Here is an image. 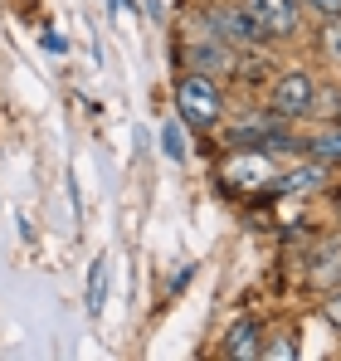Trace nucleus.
<instances>
[{
  "instance_id": "f3484780",
  "label": "nucleus",
  "mask_w": 341,
  "mask_h": 361,
  "mask_svg": "<svg viewBox=\"0 0 341 361\" xmlns=\"http://www.w3.org/2000/svg\"><path fill=\"white\" fill-rule=\"evenodd\" d=\"M39 44H44L49 54H68V39H63V35H54V30H49V35H44Z\"/></svg>"
},
{
  "instance_id": "f03ea898",
  "label": "nucleus",
  "mask_w": 341,
  "mask_h": 361,
  "mask_svg": "<svg viewBox=\"0 0 341 361\" xmlns=\"http://www.w3.org/2000/svg\"><path fill=\"white\" fill-rule=\"evenodd\" d=\"M312 98H317V78L307 68H283L268 88V113H278L283 122L312 118Z\"/></svg>"
},
{
  "instance_id": "9d476101",
  "label": "nucleus",
  "mask_w": 341,
  "mask_h": 361,
  "mask_svg": "<svg viewBox=\"0 0 341 361\" xmlns=\"http://www.w3.org/2000/svg\"><path fill=\"white\" fill-rule=\"evenodd\" d=\"M103 302H108V259L98 254V259L88 264V293H83L88 317H103Z\"/></svg>"
},
{
  "instance_id": "1a4fd4ad",
  "label": "nucleus",
  "mask_w": 341,
  "mask_h": 361,
  "mask_svg": "<svg viewBox=\"0 0 341 361\" xmlns=\"http://www.w3.org/2000/svg\"><path fill=\"white\" fill-rule=\"evenodd\" d=\"M302 147H307V157H317V161H327V166H341V122L317 127Z\"/></svg>"
},
{
  "instance_id": "4468645a",
  "label": "nucleus",
  "mask_w": 341,
  "mask_h": 361,
  "mask_svg": "<svg viewBox=\"0 0 341 361\" xmlns=\"http://www.w3.org/2000/svg\"><path fill=\"white\" fill-rule=\"evenodd\" d=\"M322 312H327V322H332V327L341 332V283L332 288V293H327V302H322Z\"/></svg>"
},
{
  "instance_id": "6e6552de",
  "label": "nucleus",
  "mask_w": 341,
  "mask_h": 361,
  "mask_svg": "<svg viewBox=\"0 0 341 361\" xmlns=\"http://www.w3.org/2000/svg\"><path fill=\"white\" fill-rule=\"evenodd\" d=\"M327 180H332V166L327 161H317V157H307L302 166H292V171H278V190L287 195H312V190H327Z\"/></svg>"
},
{
  "instance_id": "9b49d317",
  "label": "nucleus",
  "mask_w": 341,
  "mask_h": 361,
  "mask_svg": "<svg viewBox=\"0 0 341 361\" xmlns=\"http://www.w3.org/2000/svg\"><path fill=\"white\" fill-rule=\"evenodd\" d=\"M161 152H166V161H190V137H185V127H180V118H166L161 122Z\"/></svg>"
},
{
  "instance_id": "dca6fc26",
  "label": "nucleus",
  "mask_w": 341,
  "mask_h": 361,
  "mask_svg": "<svg viewBox=\"0 0 341 361\" xmlns=\"http://www.w3.org/2000/svg\"><path fill=\"white\" fill-rule=\"evenodd\" d=\"M190 279H195V264H180V269L170 274V293H175V288H185Z\"/></svg>"
},
{
  "instance_id": "20e7f679",
  "label": "nucleus",
  "mask_w": 341,
  "mask_h": 361,
  "mask_svg": "<svg viewBox=\"0 0 341 361\" xmlns=\"http://www.w3.org/2000/svg\"><path fill=\"white\" fill-rule=\"evenodd\" d=\"M205 30H210L215 39H225L229 49H259V44H264V35L254 30V20L244 15L239 0H220V5H210V10H205Z\"/></svg>"
},
{
  "instance_id": "2eb2a0df",
  "label": "nucleus",
  "mask_w": 341,
  "mask_h": 361,
  "mask_svg": "<svg viewBox=\"0 0 341 361\" xmlns=\"http://www.w3.org/2000/svg\"><path fill=\"white\" fill-rule=\"evenodd\" d=\"M297 5H302V10H317V15H327V20L341 15V0H297Z\"/></svg>"
},
{
  "instance_id": "f257e3e1",
  "label": "nucleus",
  "mask_w": 341,
  "mask_h": 361,
  "mask_svg": "<svg viewBox=\"0 0 341 361\" xmlns=\"http://www.w3.org/2000/svg\"><path fill=\"white\" fill-rule=\"evenodd\" d=\"M175 108H180V122L195 127V132H215L229 113L225 98V78H210V73H195L185 68L175 78Z\"/></svg>"
},
{
  "instance_id": "0eeeda50",
  "label": "nucleus",
  "mask_w": 341,
  "mask_h": 361,
  "mask_svg": "<svg viewBox=\"0 0 341 361\" xmlns=\"http://www.w3.org/2000/svg\"><path fill=\"white\" fill-rule=\"evenodd\" d=\"M264 322L259 317H239L234 327L225 332V342H220V357L225 361H259V352H264Z\"/></svg>"
},
{
  "instance_id": "ddd939ff",
  "label": "nucleus",
  "mask_w": 341,
  "mask_h": 361,
  "mask_svg": "<svg viewBox=\"0 0 341 361\" xmlns=\"http://www.w3.org/2000/svg\"><path fill=\"white\" fill-rule=\"evenodd\" d=\"M322 44H327V54H337V59H341V15H332V20H327Z\"/></svg>"
},
{
  "instance_id": "a211bd4d",
  "label": "nucleus",
  "mask_w": 341,
  "mask_h": 361,
  "mask_svg": "<svg viewBox=\"0 0 341 361\" xmlns=\"http://www.w3.org/2000/svg\"><path fill=\"white\" fill-rule=\"evenodd\" d=\"M337 215H341V200H337Z\"/></svg>"
},
{
  "instance_id": "423d86ee",
  "label": "nucleus",
  "mask_w": 341,
  "mask_h": 361,
  "mask_svg": "<svg viewBox=\"0 0 341 361\" xmlns=\"http://www.w3.org/2000/svg\"><path fill=\"white\" fill-rule=\"evenodd\" d=\"M234 54H239V49H229L225 39H215L210 30L180 49L185 68H195V73H210V78H229V73H234Z\"/></svg>"
},
{
  "instance_id": "39448f33",
  "label": "nucleus",
  "mask_w": 341,
  "mask_h": 361,
  "mask_svg": "<svg viewBox=\"0 0 341 361\" xmlns=\"http://www.w3.org/2000/svg\"><path fill=\"white\" fill-rule=\"evenodd\" d=\"M225 185H273L278 180V157L264 147H234L229 161L220 166Z\"/></svg>"
},
{
  "instance_id": "f8f14e48",
  "label": "nucleus",
  "mask_w": 341,
  "mask_h": 361,
  "mask_svg": "<svg viewBox=\"0 0 341 361\" xmlns=\"http://www.w3.org/2000/svg\"><path fill=\"white\" fill-rule=\"evenodd\" d=\"M259 361H297V342H292V332H264V352Z\"/></svg>"
},
{
  "instance_id": "7ed1b4c3",
  "label": "nucleus",
  "mask_w": 341,
  "mask_h": 361,
  "mask_svg": "<svg viewBox=\"0 0 341 361\" xmlns=\"http://www.w3.org/2000/svg\"><path fill=\"white\" fill-rule=\"evenodd\" d=\"M239 5L264 39H297L302 35V5L297 0H239Z\"/></svg>"
}]
</instances>
